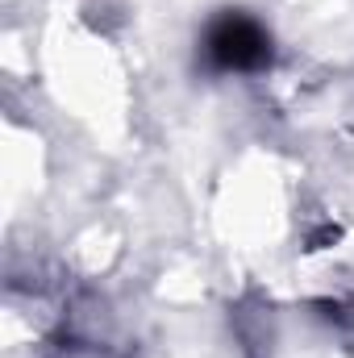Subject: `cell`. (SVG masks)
I'll list each match as a JSON object with an SVG mask.
<instances>
[{"mask_svg": "<svg viewBox=\"0 0 354 358\" xmlns=\"http://www.w3.org/2000/svg\"><path fill=\"white\" fill-rule=\"evenodd\" d=\"M204 55L221 71H255V67H263L271 59V38L263 34V25L250 21L246 13H225V17H217L208 25Z\"/></svg>", "mask_w": 354, "mask_h": 358, "instance_id": "cell-1", "label": "cell"}]
</instances>
